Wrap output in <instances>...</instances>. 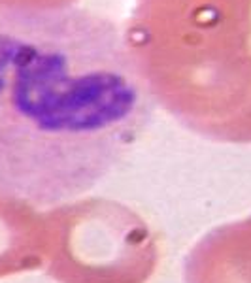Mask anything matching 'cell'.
<instances>
[{"instance_id": "1", "label": "cell", "mask_w": 251, "mask_h": 283, "mask_svg": "<svg viewBox=\"0 0 251 283\" xmlns=\"http://www.w3.org/2000/svg\"><path fill=\"white\" fill-rule=\"evenodd\" d=\"M157 94L121 25L81 6L0 4V198L85 197L148 132Z\"/></svg>"}]
</instances>
